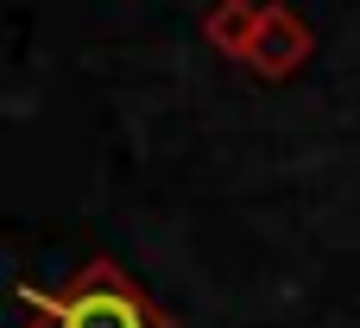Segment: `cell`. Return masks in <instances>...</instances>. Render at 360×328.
I'll return each mask as SVG.
<instances>
[{
    "instance_id": "cell-3",
    "label": "cell",
    "mask_w": 360,
    "mask_h": 328,
    "mask_svg": "<svg viewBox=\"0 0 360 328\" xmlns=\"http://www.w3.org/2000/svg\"><path fill=\"white\" fill-rule=\"evenodd\" d=\"M202 32H209V44H215L221 57L247 63V57H253V32H259V6H253V0H221V6L202 19Z\"/></svg>"
},
{
    "instance_id": "cell-2",
    "label": "cell",
    "mask_w": 360,
    "mask_h": 328,
    "mask_svg": "<svg viewBox=\"0 0 360 328\" xmlns=\"http://www.w3.org/2000/svg\"><path fill=\"white\" fill-rule=\"evenodd\" d=\"M304 63H310V25H304L285 0L259 6V32H253V57H247V70L266 76V82H285V76L304 70Z\"/></svg>"
},
{
    "instance_id": "cell-1",
    "label": "cell",
    "mask_w": 360,
    "mask_h": 328,
    "mask_svg": "<svg viewBox=\"0 0 360 328\" xmlns=\"http://www.w3.org/2000/svg\"><path fill=\"white\" fill-rule=\"evenodd\" d=\"M19 303L32 310V328H177L114 259L76 265V278L63 291L19 284Z\"/></svg>"
}]
</instances>
